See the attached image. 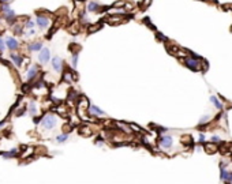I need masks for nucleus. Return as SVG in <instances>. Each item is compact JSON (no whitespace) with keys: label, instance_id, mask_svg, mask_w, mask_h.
I'll return each mask as SVG.
<instances>
[{"label":"nucleus","instance_id":"13","mask_svg":"<svg viewBox=\"0 0 232 184\" xmlns=\"http://www.w3.org/2000/svg\"><path fill=\"white\" fill-rule=\"evenodd\" d=\"M37 72H38V65H32L30 70L27 71V79H33L37 75Z\"/></svg>","mask_w":232,"mask_h":184},{"label":"nucleus","instance_id":"28","mask_svg":"<svg viewBox=\"0 0 232 184\" xmlns=\"http://www.w3.org/2000/svg\"><path fill=\"white\" fill-rule=\"evenodd\" d=\"M150 3H152V0H143V2H142V6H141V7H142V10L148 8V7L150 6Z\"/></svg>","mask_w":232,"mask_h":184},{"label":"nucleus","instance_id":"26","mask_svg":"<svg viewBox=\"0 0 232 184\" xmlns=\"http://www.w3.org/2000/svg\"><path fill=\"white\" fill-rule=\"evenodd\" d=\"M182 140H183V143H193V138H191L190 135L183 137V138H182Z\"/></svg>","mask_w":232,"mask_h":184},{"label":"nucleus","instance_id":"9","mask_svg":"<svg viewBox=\"0 0 232 184\" xmlns=\"http://www.w3.org/2000/svg\"><path fill=\"white\" fill-rule=\"evenodd\" d=\"M107 22L109 25H120L123 22H126V19L123 18L122 15H111V17L107 18Z\"/></svg>","mask_w":232,"mask_h":184},{"label":"nucleus","instance_id":"6","mask_svg":"<svg viewBox=\"0 0 232 184\" xmlns=\"http://www.w3.org/2000/svg\"><path fill=\"white\" fill-rule=\"evenodd\" d=\"M4 42H6V48H8L10 51H17L19 48V42L17 41V38H14V37H7L6 40H4Z\"/></svg>","mask_w":232,"mask_h":184},{"label":"nucleus","instance_id":"27","mask_svg":"<svg viewBox=\"0 0 232 184\" xmlns=\"http://www.w3.org/2000/svg\"><path fill=\"white\" fill-rule=\"evenodd\" d=\"M126 4L124 0H119V2H116L115 4H113V8H118V7H123Z\"/></svg>","mask_w":232,"mask_h":184},{"label":"nucleus","instance_id":"2","mask_svg":"<svg viewBox=\"0 0 232 184\" xmlns=\"http://www.w3.org/2000/svg\"><path fill=\"white\" fill-rule=\"evenodd\" d=\"M36 25L40 27V29L45 30L51 26V19L48 18V17H45V15L40 14V15H37V18H36Z\"/></svg>","mask_w":232,"mask_h":184},{"label":"nucleus","instance_id":"24","mask_svg":"<svg viewBox=\"0 0 232 184\" xmlns=\"http://www.w3.org/2000/svg\"><path fill=\"white\" fill-rule=\"evenodd\" d=\"M210 116L209 115H206V116H203V117H201V120H200V125H202V124H206V123H209L210 122Z\"/></svg>","mask_w":232,"mask_h":184},{"label":"nucleus","instance_id":"19","mask_svg":"<svg viewBox=\"0 0 232 184\" xmlns=\"http://www.w3.org/2000/svg\"><path fill=\"white\" fill-rule=\"evenodd\" d=\"M17 154H18V150H17V149H12V150H10V152L4 153L3 158H11V157H15Z\"/></svg>","mask_w":232,"mask_h":184},{"label":"nucleus","instance_id":"11","mask_svg":"<svg viewBox=\"0 0 232 184\" xmlns=\"http://www.w3.org/2000/svg\"><path fill=\"white\" fill-rule=\"evenodd\" d=\"M89 112L92 113V115H94V116H104V115H105L104 110H101L98 107H96V105H90Z\"/></svg>","mask_w":232,"mask_h":184},{"label":"nucleus","instance_id":"5","mask_svg":"<svg viewBox=\"0 0 232 184\" xmlns=\"http://www.w3.org/2000/svg\"><path fill=\"white\" fill-rule=\"evenodd\" d=\"M38 60L41 64H47V63L51 60V52H49L48 48L42 47V49L40 51V55H38Z\"/></svg>","mask_w":232,"mask_h":184},{"label":"nucleus","instance_id":"1","mask_svg":"<svg viewBox=\"0 0 232 184\" xmlns=\"http://www.w3.org/2000/svg\"><path fill=\"white\" fill-rule=\"evenodd\" d=\"M56 124H57V119H56V116H53V115H45L41 119V125L45 130H52Z\"/></svg>","mask_w":232,"mask_h":184},{"label":"nucleus","instance_id":"4","mask_svg":"<svg viewBox=\"0 0 232 184\" xmlns=\"http://www.w3.org/2000/svg\"><path fill=\"white\" fill-rule=\"evenodd\" d=\"M158 143H160V146H161L163 149L168 150V149H171V147H172V145H173V139H172V137H169V135H164V137H161V138H160Z\"/></svg>","mask_w":232,"mask_h":184},{"label":"nucleus","instance_id":"20","mask_svg":"<svg viewBox=\"0 0 232 184\" xmlns=\"http://www.w3.org/2000/svg\"><path fill=\"white\" fill-rule=\"evenodd\" d=\"M69 138H70L69 134H63V135H59V137L56 138V142L57 143H63V142H66V140H69Z\"/></svg>","mask_w":232,"mask_h":184},{"label":"nucleus","instance_id":"30","mask_svg":"<svg viewBox=\"0 0 232 184\" xmlns=\"http://www.w3.org/2000/svg\"><path fill=\"white\" fill-rule=\"evenodd\" d=\"M4 49H6V42H4V40L0 37V52H4Z\"/></svg>","mask_w":232,"mask_h":184},{"label":"nucleus","instance_id":"16","mask_svg":"<svg viewBox=\"0 0 232 184\" xmlns=\"http://www.w3.org/2000/svg\"><path fill=\"white\" fill-rule=\"evenodd\" d=\"M102 27V23H94V25H90L87 26V33H96L97 30H100Z\"/></svg>","mask_w":232,"mask_h":184},{"label":"nucleus","instance_id":"17","mask_svg":"<svg viewBox=\"0 0 232 184\" xmlns=\"http://www.w3.org/2000/svg\"><path fill=\"white\" fill-rule=\"evenodd\" d=\"M37 112H38V109H37L36 102L32 101V102L29 104V113H30L32 116H34V115H37Z\"/></svg>","mask_w":232,"mask_h":184},{"label":"nucleus","instance_id":"36","mask_svg":"<svg viewBox=\"0 0 232 184\" xmlns=\"http://www.w3.org/2000/svg\"><path fill=\"white\" fill-rule=\"evenodd\" d=\"M0 22H2V18H0Z\"/></svg>","mask_w":232,"mask_h":184},{"label":"nucleus","instance_id":"10","mask_svg":"<svg viewBox=\"0 0 232 184\" xmlns=\"http://www.w3.org/2000/svg\"><path fill=\"white\" fill-rule=\"evenodd\" d=\"M10 59H11L12 62L15 63V65H17V67H21L22 62H23V57H22L21 55H18V53H11Z\"/></svg>","mask_w":232,"mask_h":184},{"label":"nucleus","instance_id":"34","mask_svg":"<svg viewBox=\"0 0 232 184\" xmlns=\"http://www.w3.org/2000/svg\"><path fill=\"white\" fill-rule=\"evenodd\" d=\"M228 181L232 183V172H229V175H228Z\"/></svg>","mask_w":232,"mask_h":184},{"label":"nucleus","instance_id":"14","mask_svg":"<svg viewBox=\"0 0 232 184\" xmlns=\"http://www.w3.org/2000/svg\"><path fill=\"white\" fill-rule=\"evenodd\" d=\"M205 150L206 153H209V154H213V153L217 152V146H216V143H206L205 145Z\"/></svg>","mask_w":232,"mask_h":184},{"label":"nucleus","instance_id":"18","mask_svg":"<svg viewBox=\"0 0 232 184\" xmlns=\"http://www.w3.org/2000/svg\"><path fill=\"white\" fill-rule=\"evenodd\" d=\"M210 101L213 102L214 105H216V108H217L218 110H223V104H221V102L217 100V97H214V95H212V97H210Z\"/></svg>","mask_w":232,"mask_h":184},{"label":"nucleus","instance_id":"33","mask_svg":"<svg viewBox=\"0 0 232 184\" xmlns=\"http://www.w3.org/2000/svg\"><path fill=\"white\" fill-rule=\"evenodd\" d=\"M203 142H205V135H203V134H201V135H200V143H202V145H203Z\"/></svg>","mask_w":232,"mask_h":184},{"label":"nucleus","instance_id":"23","mask_svg":"<svg viewBox=\"0 0 232 184\" xmlns=\"http://www.w3.org/2000/svg\"><path fill=\"white\" fill-rule=\"evenodd\" d=\"M12 32H14L17 36H21L22 33H23V30H22L21 26H14V27H12Z\"/></svg>","mask_w":232,"mask_h":184},{"label":"nucleus","instance_id":"3","mask_svg":"<svg viewBox=\"0 0 232 184\" xmlns=\"http://www.w3.org/2000/svg\"><path fill=\"white\" fill-rule=\"evenodd\" d=\"M183 63L187 65L188 68L194 70V71H200V70H201V60L193 59V57L188 56L187 59H183Z\"/></svg>","mask_w":232,"mask_h":184},{"label":"nucleus","instance_id":"8","mask_svg":"<svg viewBox=\"0 0 232 184\" xmlns=\"http://www.w3.org/2000/svg\"><path fill=\"white\" fill-rule=\"evenodd\" d=\"M52 68H53L56 72H62V70H63V60H62V57L55 56L53 59H52Z\"/></svg>","mask_w":232,"mask_h":184},{"label":"nucleus","instance_id":"7","mask_svg":"<svg viewBox=\"0 0 232 184\" xmlns=\"http://www.w3.org/2000/svg\"><path fill=\"white\" fill-rule=\"evenodd\" d=\"M101 8L102 7L100 6V3L96 2V0H89V3H87V6H86V11H89V12H98Z\"/></svg>","mask_w":232,"mask_h":184},{"label":"nucleus","instance_id":"32","mask_svg":"<svg viewBox=\"0 0 232 184\" xmlns=\"http://www.w3.org/2000/svg\"><path fill=\"white\" fill-rule=\"evenodd\" d=\"M34 34H36V30H34V29H29V33H27L26 36H34Z\"/></svg>","mask_w":232,"mask_h":184},{"label":"nucleus","instance_id":"31","mask_svg":"<svg viewBox=\"0 0 232 184\" xmlns=\"http://www.w3.org/2000/svg\"><path fill=\"white\" fill-rule=\"evenodd\" d=\"M212 142L217 145V143H220V138H218L217 135H213V137H212Z\"/></svg>","mask_w":232,"mask_h":184},{"label":"nucleus","instance_id":"25","mask_svg":"<svg viewBox=\"0 0 232 184\" xmlns=\"http://www.w3.org/2000/svg\"><path fill=\"white\" fill-rule=\"evenodd\" d=\"M10 10V6H8V3H2V6H0V11L3 12H6V11H8Z\"/></svg>","mask_w":232,"mask_h":184},{"label":"nucleus","instance_id":"15","mask_svg":"<svg viewBox=\"0 0 232 184\" xmlns=\"http://www.w3.org/2000/svg\"><path fill=\"white\" fill-rule=\"evenodd\" d=\"M220 179L221 180H228V175H229V172L228 170H225L224 169V164L221 162V165H220Z\"/></svg>","mask_w":232,"mask_h":184},{"label":"nucleus","instance_id":"21","mask_svg":"<svg viewBox=\"0 0 232 184\" xmlns=\"http://www.w3.org/2000/svg\"><path fill=\"white\" fill-rule=\"evenodd\" d=\"M70 32H71L72 34H77V33L79 32V23H78V22H75V23L70 27Z\"/></svg>","mask_w":232,"mask_h":184},{"label":"nucleus","instance_id":"12","mask_svg":"<svg viewBox=\"0 0 232 184\" xmlns=\"http://www.w3.org/2000/svg\"><path fill=\"white\" fill-rule=\"evenodd\" d=\"M41 49H42V42H40V41L29 44V51L30 52H37V51H41Z\"/></svg>","mask_w":232,"mask_h":184},{"label":"nucleus","instance_id":"29","mask_svg":"<svg viewBox=\"0 0 232 184\" xmlns=\"http://www.w3.org/2000/svg\"><path fill=\"white\" fill-rule=\"evenodd\" d=\"M78 64V53H74L72 55V67H77Z\"/></svg>","mask_w":232,"mask_h":184},{"label":"nucleus","instance_id":"22","mask_svg":"<svg viewBox=\"0 0 232 184\" xmlns=\"http://www.w3.org/2000/svg\"><path fill=\"white\" fill-rule=\"evenodd\" d=\"M34 25H36V22H34V21L27 19L26 23H25V27H26V29H34Z\"/></svg>","mask_w":232,"mask_h":184},{"label":"nucleus","instance_id":"35","mask_svg":"<svg viewBox=\"0 0 232 184\" xmlns=\"http://www.w3.org/2000/svg\"><path fill=\"white\" fill-rule=\"evenodd\" d=\"M11 0H0V3H10Z\"/></svg>","mask_w":232,"mask_h":184}]
</instances>
